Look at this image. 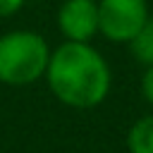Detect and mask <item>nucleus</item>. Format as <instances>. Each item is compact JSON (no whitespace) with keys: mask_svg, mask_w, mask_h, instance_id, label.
I'll list each match as a JSON object with an SVG mask.
<instances>
[{"mask_svg":"<svg viewBox=\"0 0 153 153\" xmlns=\"http://www.w3.org/2000/svg\"><path fill=\"white\" fill-rule=\"evenodd\" d=\"M148 17L146 0H98V33L112 43H129Z\"/></svg>","mask_w":153,"mask_h":153,"instance_id":"obj_3","label":"nucleus"},{"mask_svg":"<svg viewBox=\"0 0 153 153\" xmlns=\"http://www.w3.org/2000/svg\"><path fill=\"white\" fill-rule=\"evenodd\" d=\"M129 50L136 62H141L146 67L153 65V17H148L146 24L141 26V31L129 41Z\"/></svg>","mask_w":153,"mask_h":153,"instance_id":"obj_6","label":"nucleus"},{"mask_svg":"<svg viewBox=\"0 0 153 153\" xmlns=\"http://www.w3.org/2000/svg\"><path fill=\"white\" fill-rule=\"evenodd\" d=\"M45 81L53 96L76 110H88L100 105L112 84L110 65L91 43L65 41L50 50L45 67Z\"/></svg>","mask_w":153,"mask_h":153,"instance_id":"obj_1","label":"nucleus"},{"mask_svg":"<svg viewBox=\"0 0 153 153\" xmlns=\"http://www.w3.org/2000/svg\"><path fill=\"white\" fill-rule=\"evenodd\" d=\"M141 96L148 105H153V65L146 67V72L141 76Z\"/></svg>","mask_w":153,"mask_h":153,"instance_id":"obj_7","label":"nucleus"},{"mask_svg":"<svg viewBox=\"0 0 153 153\" xmlns=\"http://www.w3.org/2000/svg\"><path fill=\"white\" fill-rule=\"evenodd\" d=\"M50 60L48 41L29 29H14L0 36V81L7 86H29L45 74Z\"/></svg>","mask_w":153,"mask_h":153,"instance_id":"obj_2","label":"nucleus"},{"mask_svg":"<svg viewBox=\"0 0 153 153\" xmlns=\"http://www.w3.org/2000/svg\"><path fill=\"white\" fill-rule=\"evenodd\" d=\"M57 29L65 36V41L88 43L98 33V2L65 0L57 10Z\"/></svg>","mask_w":153,"mask_h":153,"instance_id":"obj_4","label":"nucleus"},{"mask_svg":"<svg viewBox=\"0 0 153 153\" xmlns=\"http://www.w3.org/2000/svg\"><path fill=\"white\" fill-rule=\"evenodd\" d=\"M26 0H0V17H12L24 7Z\"/></svg>","mask_w":153,"mask_h":153,"instance_id":"obj_8","label":"nucleus"},{"mask_svg":"<svg viewBox=\"0 0 153 153\" xmlns=\"http://www.w3.org/2000/svg\"><path fill=\"white\" fill-rule=\"evenodd\" d=\"M129 153H153V115L139 117L127 131Z\"/></svg>","mask_w":153,"mask_h":153,"instance_id":"obj_5","label":"nucleus"}]
</instances>
